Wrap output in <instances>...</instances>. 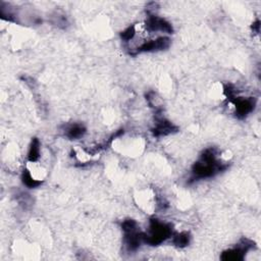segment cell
<instances>
[{
  "mask_svg": "<svg viewBox=\"0 0 261 261\" xmlns=\"http://www.w3.org/2000/svg\"><path fill=\"white\" fill-rule=\"evenodd\" d=\"M216 155L217 150L215 148H207L203 151L200 159L192 167V181L212 177L228 167L227 163L219 162Z\"/></svg>",
  "mask_w": 261,
  "mask_h": 261,
  "instance_id": "6da1fadb",
  "label": "cell"
},
{
  "mask_svg": "<svg viewBox=\"0 0 261 261\" xmlns=\"http://www.w3.org/2000/svg\"><path fill=\"white\" fill-rule=\"evenodd\" d=\"M149 233L144 232V243L157 246L172 236L171 224L161 222L156 218L150 219Z\"/></svg>",
  "mask_w": 261,
  "mask_h": 261,
  "instance_id": "7a4b0ae2",
  "label": "cell"
},
{
  "mask_svg": "<svg viewBox=\"0 0 261 261\" xmlns=\"http://www.w3.org/2000/svg\"><path fill=\"white\" fill-rule=\"evenodd\" d=\"M124 232V244L128 251L134 252L144 243V232L138 227V223L134 219H126L121 223Z\"/></svg>",
  "mask_w": 261,
  "mask_h": 261,
  "instance_id": "3957f363",
  "label": "cell"
},
{
  "mask_svg": "<svg viewBox=\"0 0 261 261\" xmlns=\"http://www.w3.org/2000/svg\"><path fill=\"white\" fill-rule=\"evenodd\" d=\"M255 247V243L248 240L242 239L240 244L230 250L224 251L220 258L224 261H242L246 255V253Z\"/></svg>",
  "mask_w": 261,
  "mask_h": 261,
  "instance_id": "277c9868",
  "label": "cell"
},
{
  "mask_svg": "<svg viewBox=\"0 0 261 261\" xmlns=\"http://www.w3.org/2000/svg\"><path fill=\"white\" fill-rule=\"evenodd\" d=\"M145 28L149 32H164L167 34L173 33V28L167 20L153 13L148 14V17L145 21Z\"/></svg>",
  "mask_w": 261,
  "mask_h": 261,
  "instance_id": "5b68a950",
  "label": "cell"
},
{
  "mask_svg": "<svg viewBox=\"0 0 261 261\" xmlns=\"http://www.w3.org/2000/svg\"><path fill=\"white\" fill-rule=\"evenodd\" d=\"M169 45H170V39L165 36H162L155 40H150V41L144 42L142 45H140L136 48L135 54L141 53V52H155V51L165 50L169 47Z\"/></svg>",
  "mask_w": 261,
  "mask_h": 261,
  "instance_id": "8992f818",
  "label": "cell"
},
{
  "mask_svg": "<svg viewBox=\"0 0 261 261\" xmlns=\"http://www.w3.org/2000/svg\"><path fill=\"white\" fill-rule=\"evenodd\" d=\"M234 107H236V114L239 118L246 117L249 113H251L255 106H256V100L255 98L249 97V98H243V97H236L232 100H230Z\"/></svg>",
  "mask_w": 261,
  "mask_h": 261,
  "instance_id": "52a82bcc",
  "label": "cell"
},
{
  "mask_svg": "<svg viewBox=\"0 0 261 261\" xmlns=\"http://www.w3.org/2000/svg\"><path fill=\"white\" fill-rule=\"evenodd\" d=\"M176 130H177V127L173 125L169 120L165 119L164 117H157L155 126L152 128V134L155 137H161V136L169 135Z\"/></svg>",
  "mask_w": 261,
  "mask_h": 261,
  "instance_id": "ba28073f",
  "label": "cell"
},
{
  "mask_svg": "<svg viewBox=\"0 0 261 261\" xmlns=\"http://www.w3.org/2000/svg\"><path fill=\"white\" fill-rule=\"evenodd\" d=\"M85 133H86V127L83 124L73 123L67 127L66 137L69 138L70 140H75L83 137Z\"/></svg>",
  "mask_w": 261,
  "mask_h": 261,
  "instance_id": "9c48e42d",
  "label": "cell"
},
{
  "mask_svg": "<svg viewBox=\"0 0 261 261\" xmlns=\"http://www.w3.org/2000/svg\"><path fill=\"white\" fill-rule=\"evenodd\" d=\"M190 233L182 231V232H175L172 233V244L178 248H185L190 243Z\"/></svg>",
  "mask_w": 261,
  "mask_h": 261,
  "instance_id": "30bf717a",
  "label": "cell"
},
{
  "mask_svg": "<svg viewBox=\"0 0 261 261\" xmlns=\"http://www.w3.org/2000/svg\"><path fill=\"white\" fill-rule=\"evenodd\" d=\"M40 157V141L38 140V138H33L31 145H30V149H29V153H28V159L31 162H36Z\"/></svg>",
  "mask_w": 261,
  "mask_h": 261,
  "instance_id": "8fae6325",
  "label": "cell"
},
{
  "mask_svg": "<svg viewBox=\"0 0 261 261\" xmlns=\"http://www.w3.org/2000/svg\"><path fill=\"white\" fill-rule=\"evenodd\" d=\"M21 180L23 182V185H25L28 188L30 189H35L39 186L42 185V180L40 179H36L33 177V175L31 174V172L29 170H23L22 174H21Z\"/></svg>",
  "mask_w": 261,
  "mask_h": 261,
  "instance_id": "7c38bea8",
  "label": "cell"
},
{
  "mask_svg": "<svg viewBox=\"0 0 261 261\" xmlns=\"http://www.w3.org/2000/svg\"><path fill=\"white\" fill-rule=\"evenodd\" d=\"M136 27L135 25H130L128 28H126L124 31L121 32L120 37L124 42H128L130 40L134 39V37L136 36Z\"/></svg>",
  "mask_w": 261,
  "mask_h": 261,
  "instance_id": "4fadbf2b",
  "label": "cell"
},
{
  "mask_svg": "<svg viewBox=\"0 0 261 261\" xmlns=\"http://www.w3.org/2000/svg\"><path fill=\"white\" fill-rule=\"evenodd\" d=\"M252 30L255 31L257 34L259 33V31H260V20H259V19H257V20L252 24Z\"/></svg>",
  "mask_w": 261,
  "mask_h": 261,
  "instance_id": "5bb4252c",
  "label": "cell"
}]
</instances>
